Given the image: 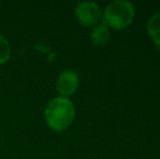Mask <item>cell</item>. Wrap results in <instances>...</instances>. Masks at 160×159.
Here are the masks:
<instances>
[{"label":"cell","mask_w":160,"mask_h":159,"mask_svg":"<svg viewBox=\"0 0 160 159\" xmlns=\"http://www.w3.org/2000/svg\"><path fill=\"white\" fill-rule=\"evenodd\" d=\"M135 9L132 2L125 0H116L109 3L102 13L103 24L108 28L123 30L133 22Z\"/></svg>","instance_id":"cell-2"},{"label":"cell","mask_w":160,"mask_h":159,"mask_svg":"<svg viewBox=\"0 0 160 159\" xmlns=\"http://www.w3.org/2000/svg\"><path fill=\"white\" fill-rule=\"evenodd\" d=\"M45 120L51 130L61 132L72 124L75 117V108L72 100L68 97H55L45 108Z\"/></svg>","instance_id":"cell-1"},{"label":"cell","mask_w":160,"mask_h":159,"mask_svg":"<svg viewBox=\"0 0 160 159\" xmlns=\"http://www.w3.org/2000/svg\"><path fill=\"white\" fill-rule=\"evenodd\" d=\"M75 17L84 26L97 25L101 19L100 7L94 1H81L74 8Z\"/></svg>","instance_id":"cell-3"},{"label":"cell","mask_w":160,"mask_h":159,"mask_svg":"<svg viewBox=\"0 0 160 159\" xmlns=\"http://www.w3.org/2000/svg\"><path fill=\"white\" fill-rule=\"evenodd\" d=\"M110 38L109 28L103 23L97 24L94 26L93 31L91 33V40L95 46H103L107 44Z\"/></svg>","instance_id":"cell-5"},{"label":"cell","mask_w":160,"mask_h":159,"mask_svg":"<svg viewBox=\"0 0 160 159\" xmlns=\"http://www.w3.org/2000/svg\"><path fill=\"white\" fill-rule=\"evenodd\" d=\"M147 31L150 38L160 46V13L152 15L147 22Z\"/></svg>","instance_id":"cell-6"},{"label":"cell","mask_w":160,"mask_h":159,"mask_svg":"<svg viewBox=\"0 0 160 159\" xmlns=\"http://www.w3.org/2000/svg\"><path fill=\"white\" fill-rule=\"evenodd\" d=\"M80 77L76 72L72 70H64L59 74L56 81V89L62 96L68 97L73 95L78 88Z\"/></svg>","instance_id":"cell-4"},{"label":"cell","mask_w":160,"mask_h":159,"mask_svg":"<svg viewBox=\"0 0 160 159\" xmlns=\"http://www.w3.org/2000/svg\"><path fill=\"white\" fill-rule=\"evenodd\" d=\"M11 47L8 39L0 34V64H3L10 59Z\"/></svg>","instance_id":"cell-7"}]
</instances>
